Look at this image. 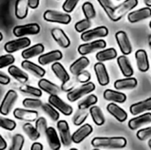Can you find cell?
Instances as JSON below:
<instances>
[{
	"mask_svg": "<svg viewBox=\"0 0 151 150\" xmlns=\"http://www.w3.org/2000/svg\"><path fill=\"white\" fill-rule=\"evenodd\" d=\"M138 81L135 78L126 77L125 79L118 80L114 82V88L118 90H129L136 88Z\"/></svg>",
	"mask_w": 151,
	"mask_h": 150,
	"instance_id": "cell-22",
	"label": "cell"
},
{
	"mask_svg": "<svg viewBox=\"0 0 151 150\" xmlns=\"http://www.w3.org/2000/svg\"><path fill=\"white\" fill-rule=\"evenodd\" d=\"M93 132V127L89 124H85L77 129L72 135V141L78 144L83 141L87 137H88Z\"/></svg>",
	"mask_w": 151,
	"mask_h": 150,
	"instance_id": "cell-14",
	"label": "cell"
},
{
	"mask_svg": "<svg viewBox=\"0 0 151 150\" xmlns=\"http://www.w3.org/2000/svg\"><path fill=\"white\" fill-rule=\"evenodd\" d=\"M0 127L8 131H12L16 127V123L12 119L0 117Z\"/></svg>",
	"mask_w": 151,
	"mask_h": 150,
	"instance_id": "cell-46",
	"label": "cell"
},
{
	"mask_svg": "<svg viewBox=\"0 0 151 150\" xmlns=\"http://www.w3.org/2000/svg\"><path fill=\"white\" fill-rule=\"evenodd\" d=\"M150 122L151 113L147 112V113H144L143 115H141L137 118H134L130 119L128 122V127L131 130H136L144 125L150 124Z\"/></svg>",
	"mask_w": 151,
	"mask_h": 150,
	"instance_id": "cell-23",
	"label": "cell"
},
{
	"mask_svg": "<svg viewBox=\"0 0 151 150\" xmlns=\"http://www.w3.org/2000/svg\"><path fill=\"white\" fill-rule=\"evenodd\" d=\"M137 4H138V0H125L122 4L114 7L111 19L112 21L119 20L128 11H130L134 7H136Z\"/></svg>",
	"mask_w": 151,
	"mask_h": 150,
	"instance_id": "cell-2",
	"label": "cell"
},
{
	"mask_svg": "<svg viewBox=\"0 0 151 150\" xmlns=\"http://www.w3.org/2000/svg\"><path fill=\"white\" fill-rule=\"evenodd\" d=\"M41 28L40 26L36 23H30V24H26V25H20V26H16L12 29V33L16 37H23L25 35H29V34H37L40 32Z\"/></svg>",
	"mask_w": 151,
	"mask_h": 150,
	"instance_id": "cell-5",
	"label": "cell"
},
{
	"mask_svg": "<svg viewBox=\"0 0 151 150\" xmlns=\"http://www.w3.org/2000/svg\"><path fill=\"white\" fill-rule=\"evenodd\" d=\"M13 116L19 120L32 122L38 118V112L35 111H28V110L17 108L13 111Z\"/></svg>",
	"mask_w": 151,
	"mask_h": 150,
	"instance_id": "cell-20",
	"label": "cell"
},
{
	"mask_svg": "<svg viewBox=\"0 0 151 150\" xmlns=\"http://www.w3.org/2000/svg\"><path fill=\"white\" fill-rule=\"evenodd\" d=\"M151 16V9L150 7H144L142 9H139L137 11H131L128 16H127V19L130 23H135L146 19L150 18Z\"/></svg>",
	"mask_w": 151,
	"mask_h": 150,
	"instance_id": "cell-16",
	"label": "cell"
},
{
	"mask_svg": "<svg viewBox=\"0 0 151 150\" xmlns=\"http://www.w3.org/2000/svg\"><path fill=\"white\" fill-rule=\"evenodd\" d=\"M127 141L124 137H96L91 141L95 149H119L127 146Z\"/></svg>",
	"mask_w": 151,
	"mask_h": 150,
	"instance_id": "cell-1",
	"label": "cell"
},
{
	"mask_svg": "<svg viewBox=\"0 0 151 150\" xmlns=\"http://www.w3.org/2000/svg\"><path fill=\"white\" fill-rule=\"evenodd\" d=\"M88 114H89L88 111H87L86 110H79V111L74 115L73 118V125L78 126L82 125L86 121L87 118L88 117Z\"/></svg>",
	"mask_w": 151,
	"mask_h": 150,
	"instance_id": "cell-41",
	"label": "cell"
},
{
	"mask_svg": "<svg viewBox=\"0 0 151 150\" xmlns=\"http://www.w3.org/2000/svg\"><path fill=\"white\" fill-rule=\"evenodd\" d=\"M148 40H149V45L151 46V35H149V38H148Z\"/></svg>",
	"mask_w": 151,
	"mask_h": 150,
	"instance_id": "cell-58",
	"label": "cell"
},
{
	"mask_svg": "<svg viewBox=\"0 0 151 150\" xmlns=\"http://www.w3.org/2000/svg\"><path fill=\"white\" fill-rule=\"evenodd\" d=\"M107 111L113 116L119 122H125L127 118V113L122 109L120 108L119 105H117L116 103H109L106 107Z\"/></svg>",
	"mask_w": 151,
	"mask_h": 150,
	"instance_id": "cell-25",
	"label": "cell"
},
{
	"mask_svg": "<svg viewBox=\"0 0 151 150\" xmlns=\"http://www.w3.org/2000/svg\"><path fill=\"white\" fill-rule=\"evenodd\" d=\"M116 41L118 42V45L120 49V51L123 55L127 56L131 54L132 52V45L130 42V40L125 31H119L115 34Z\"/></svg>",
	"mask_w": 151,
	"mask_h": 150,
	"instance_id": "cell-12",
	"label": "cell"
},
{
	"mask_svg": "<svg viewBox=\"0 0 151 150\" xmlns=\"http://www.w3.org/2000/svg\"><path fill=\"white\" fill-rule=\"evenodd\" d=\"M82 11L88 19H92L96 17V10L92 3L85 2L82 4Z\"/></svg>",
	"mask_w": 151,
	"mask_h": 150,
	"instance_id": "cell-39",
	"label": "cell"
},
{
	"mask_svg": "<svg viewBox=\"0 0 151 150\" xmlns=\"http://www.w3.org/2000/svg\"><path fill=\"white\" fill-rule=\"evenodd\" d=\"M43 19L49 22L60 23L64 25H67L71 22L72 17L66 12H60L54 10H47L43 13Z\"/></svg>",
	"mask_w": 151,
	"mask_h": 150,
	"instance_id": "cell-4",
	"label": "cell"
},
{
	"mask_svg": "<svg viewBox=\"0 0 151 150\" xmlns=\"http://www.w3.org/2000/svg\"><path fill=\"white\" fill-rule=\"evenodd\" d=\"M22 129H23V131L25 132V133L28 136V138L31 141H36V140H38L39 137H40V135H41L39 133V132L36 130V128L35 126H33L29 123L25 124L22 126Z\"/></svg>",
	"mask_w": 151,
	"mask_h": 150,
	"instance_id": "cell-38",
	"label": "cell"
},
{
	"mask_svg": "<svg viewBox=\"0 0 151 150\" xmlns=\"http://www.w3.org/2000/svg\"><path fill=\"white\" fill-rule=\"evenodd\" d=\"M18 99V94L16 91L14 90H9L6 95H4L1 104H0V113L3 115V116H7L13 104L15 103V102L17 101Z\"/></svg>",
	"mask_w": 151,
	"mask_h": 150,
	"instance_id": "cell-8",
	"label": "cell"
},
{
	"mask_svg": "<svg viewBox=\"0 0 151 150\" xmlns=\"http://www.w3.org/2000/svg\"><path fill=\"white\" fill-rule=\"evenodd\" d=\"M7 148V143L6 141H4V139L1 136L0 134V150H4L5 149Z\"/></svg>",
	"mask_w": 151,
	"mask_h": 150,
	"instance_id": "cell-56",
	"label": "cell"
},
{
	"mask_svg": "<svg viewBox=\"0 0 151 150\" xmlns=\"http://www.w3.org/2000/svg\"><path fill=\"white\" fill-rule=\"evenodd\" d=\"M97 1L100 4V5L102 6V8L104 10V11L106 12L107 16L111 19L113 9H114V5H113L111 0H97Z\"/></svg>",
	"mask_w": 151,
	"mask_h": 150,
	"instance_id": "cell-45",
	"label": "cell"
},
{
	"mask_svg": "<svg viewBox=\"0 0 151 150\" xmlns=\"http://www.w3.org/2000/svg\"><path fill=\"white\" fill-rule=\"evenodd\" d=\"M90 27H91V21H90V19H81V20L76 22L74 25L75 30L79 33H82V32L88 30Z\"/></svg>",
	"mask_w": 151,
	"mask_h": 150,
	"instance_id": "cell-44",
	"label": "cell"
},
{
	"mask_svg": "<svg viewBox=\"0 0 151 150\" xmlns=\"http://www.w3.org/2000/svg\"><path fill=\"white\" fill-rule=\"evenodd\" d=\"M118 56V52L114 48H109L103 50L96 55V58L99 62H104V61H109L116 58Z\"/></svg>",
	"mask_w": 151,
	"mask_h": 150,
	"instance_id": "cell-34",
	"label": "cell"
},
{
	"mask_svg": "<svg viewBox=\"0 0 151 150\" xmlns=\"http://www.w3.org/2000/svg\"><path fill=\"white\" fill-rule=\"evenodd\" d=\"M94 71L96 75L97 81L101 86H107L110 83V77L106 70V67L103 64V62H98L95 64Z\"/></svg>",
	"mask_w": 151,
	"mask_h": 150,
	"instance_id": "cell-13",
	"label": "cell"
},
{
	"mask_svg": "<svg viewBox=\"0 0 151 150\" xmlns=\"http://www.w3.org/2000/svg\"><path fill=\"white\" fill-rule=\"evenodd\" d=\"M42 109L43 112H45L52 121H58L59 119V112L50 103H42Z\"/></svg>",
	"mask_w": 151,
	"mask_h": 150,
	"instance_id": "cell-37",
	"label": "cell"
},
{
	"mask_svg": "<svg viewBox=\"0 0 151 150\" xmlns=\"http://www.w3.org/2000/svg\"><path fill=\"white\" fill-rule=\"evenodd\" d=\"M117 62L122 74L125 77H132V75L134 74V69L131 65L129 59L125 55H122L118 57Z\"/></svg>",
	"mask_w": 151,
	"mask_h": 150,
	"instance_id": "cell-26",
	"label": "cell"
},
{
	"mask_svg": "<svg viewBox=\"0 0 151 150\" xmlns=\"http://www.w3.org/2000/svg\"><path fill=\"white\" fill-rule=\"evenodd\" d=\"M108 34H109L108 28L106 27L101 26V27H95L90 30L88 29V30L82 32L81 34V38L84 42H88V41L95 40L97 38L105 37L108 35Z\"/></svg>",
	"mask_w": 151,
	"mask_h": 150,
	"instance_id": "cell-9",
	"label": "cell"
},
{
	"mask_svg": "<svg viewBox=\"0 0 151 150\" xmlns=\"http://www.w3.org/2000/svg\"><path fill=\"white\" fill-rule=\"evenodd\" d=\"M38 87L41 90L50 95H58L60 92V88L58 85L50 82L46 79H41L38 81Z\"/></svg>",
	"mask_w": 151,
	"mask_h": 150,
	"instance_id": "cell-29",
	"label": "cell"
},
{
	"mask_svg": "<svg viewBox=\"0 0 151 150\" xmlns=\"http://www.w3.org/2000/svg\"><path fill=\"white\" fill-rule=\"evenodd\" d=\"M19 90L24 94L31 95H34V96H36V97H40L42 95L41 89H38V88H36L35 87H32V86H29V85H25V84H23V85H21L19 87Z\"/></svg>",
	"mask_w": 151,
	"mask_h": 150,
	"instance_id": "cell-40",
	"label": "cell"
},
{
	"mask_svg": "<svg viewBox=\"0 0 151 150\" xmlns=\"http://www.w3.org/2000/svg\"><path fill=\"white\" fill-rule=\"evenodd\" d=\"M45 135L47 138L48 144L51 150H58L61 148V141L58 135L57 131L53 127H47Z\"/></svg>",
	"mask_w": 151,
	"mask_h": 150,
	"instance_id": "cell-17",
	"label": "cell"
},
{
	"mask_svg": "<svg viewBox=\"0 0 151 150\" xmlns=\"http://www.w3.org/2000/svg\"><path fill=\"white\" fill-rule=\"evenodd\" d=\"M149 148L151 149V139L150 138V141H149Z\"/></svg>",
	"mask_w": 151,
	"mask_h": 150,
	"instance_id": "cell-59",
	"label": "cell"
},
{
	"mask_svg": "<svg viewBox=\"0 0 151 150\" xmlns=\"http://www.w3.org/2000/svg\"><path fill=\"white\" fill-rule=\"evenodd\" d=\"M11 82V79L8 75L4 74V72H0V84L2 85H8Z\"/></svg>",
	"mask_w": 151,
	"mask_h": 150,
	"instance_id": "cell-53",
	"label": "cell"
},
{
	"mask_svg": "<svg viewBox=\"0 0 151 150\" xmlns=\"http://www.w3.org/2000/svg\"><path fill=\"white\" fill-rule=\"evenodd\" d=\"M2 40H3V34L0 32V42H1Z\"/></svg>",
	"mask_w": 151,
	"mask_h": 150,
	"instance_id": "cell-60",
	"label": "cell"
},
{
	"mask_svg": "<svg viewBox=\"0 0 151 150\" xmlns=\"http://www.w3.org/2000/svg\"><path fill=\"white\" fill-rule=\"evenodd\" d=\"M31 43V41L30 39H28L27 37H19L18 39L16 40H12V41H9L7 42L4 46V50L7 52V53H13V52H16L19 50H22V49H25L27 47H28Z\"/></svg>",
	"mask_w": 151,
	"mask_h": 150,
	"instance_id": "cell-6",
	"label": "cell"
},
{
	"mask_svg": "<svg viewBox=\"0 0 151 150\" xmlns=\"http://www.w3.org/2000/svg\"><path fill=\"white\" fill-rule=\"evenodd\" d=\"M73 88H74V83H73V81H71L70 79H69L68 80L62 82V86H61V88L60 89H62L64 92H69Z\"/></svg>",
	"mask_w": 151,
	"mask_h": 150,
	"instance_id": "cell-52",
	"label": "cell"
},
{
	"mask_svg": "<svg viewBox=\"0 0 151 150\" xmlns=\"http://www.w3.org/2000/svg\"><path fill=\"white\" fill-rule=\"evenodd\" d=\"M51 36L54 41L62 48H68L71 44L69 37L61 28L55 27L51 30Z\"/></svg>",
	"mask_w": 151,
	"mask_h": 150,
	"instance_id": "cell-15",
	"label": "cell"
},
{
	"mask_svg": "<svg viewBox=\"0 0 151 150\" xmlns=\"http://www.w3.org/2000/svg\"><path fill=\"white\" fill-rule=\"evenodd\" d=\"M118 1H119V0H118Z\"/></svg>",
	"mask_w": 151,
	"mask_h": 150,
	"instance_id": "cell-61",
	"label": "cell"
},
{
	"mask_svg": "<svg viewBox=\"0 0 151 150\" xmlns=\"http://www.w3.org/2000/svg\"><path fill=\"white\" fill-rule=\"evenodd\" d=\"M135 59H136V64L138 66V69L142 72H146L150 69V62H149V57L148 54L144 50H138L135 52Z\"/></svg>",
	"mask_w": 151,
	"mask_h": 150,
	"instance_id": "cell-21",
	"label": "cell"
},
{
	"mask_svg": "<svg viewBox=\"0 0 151 150\" xmlns=\"http://www.w3.org/2000/svg\"><path fill=\"white\" fill-rule=\"evenodd\" d=\"M79 1L80 0H65V3L63 4V10L66 13L72 12L74 10V8L76 7Z\"/></svg>",
	"mask_w": 151,
	"mask_h": 150,
	"instance_id": "cell-50",
	"label": "cell"
},
{
	"mask_svg": "<svg viewBox=\"0 0 151 150\" xmlns=\"http://www.w3.org/2000/svg\"><path fill=\"white\" fill-rule=\"evenodd\" d=\"M96 89V86L93 82H86L83 83L79 88H73L71 91L67 92V99L70 102H76L77 100L81 99L82 96L91 93Z\"/></svg>",
	"mask_w": 151,
	"mask_h": 150,
	"instance_id": "cell-3",
	"label": "cell"
},
{
	"mask_svg": "<svg viewBox=\"0 0 151 150\" xmlns=\"http://www.w3.org/2000/svg\"><path fill=\"white\" fill-rule=\"evenodd\" d=\"M151 109V98H148L144 101L134 103L130 106V112L132 115H138L146 111H150Z\"/></svg>",
	"mask_w": 151,
	"mask_h": 150,
	"instance_id": "cell-30",
	"label": "cell"
},
{
	"mask_svg": "<svg viewBox=\"0 0 151 150\" xmlns=\"http://www.w3.org/2000/svg\"><path fill=\"white\" fill-rule=\"evenodd\" d=\"M25 142V139L21 134H16L12 138V146L10 148L11 150H21Z\"/></svg>",
	"mask_w": 151,
	"mask_h": 150,
	"instance_id": "cell-43",
	"label": "cell"
},
{
	"mask_svg": "<svg viewBox=\"0 0 151 150\" xmlns=\"http://www.w3.org/2000/svg\"><path fill=\"white\" fill-rule=\"evenodd\" d=\"M44 51V46L42 43L35 44L31 47L28 46V48H25L24 50L21 52V57L24 59H29L34 57H36L40 54H42Z\"/></svg>",
	"mask_w": 151,
	"mask_h": 150,
	"instance_id": "cell-27",
	"label": "cell"
},
{
	"mask_svg": "<svg viewBox=\"0 0 151 150\" xmlns=\"http://www.w3.org/2000/svg\"><path fill=\"white\" fill-rule=\"evenodd\" d=\"M106 47V42L104 40H96L90 42L81 44L78 47V52L82 55H88L99 50H103Z\"/></svg>",
	"mask_w": 151,
	"mask_h": 150,
	"instance_id": "cell-10",
	"label": "cell"
},
{
	"mask_svg": "<svg viewBox=\"0 0 151 150\" xmlns=\"http://www.w3.org/2000/svg\"><path fill=\"white\" fill-rule=\"evenodd\" d=\"M43 146L39 142H34L31 146V150H42Z\"/></svg>",
	"mask_w": 151,
	"mask_h": 150,
	"instance_id": "cell-55",
	"label": "cell"
},
{
	"mask_svg": "<svg viewBox=\"0 0 151 150\" xmlns=\"http://www.w3.org/2000/svg\"><path fill=\"white\" fill-rule=\"evenodd\" d=\"M27 0H17L15 3V16L19 19H23L27 16Z\"/></svg>",
	"mask_w": 151,
	"mask_h": 150,
	"instance_id": "cell-33",
	"label": "cell"
},
{
	"mask_svg": "<svg viewBox=\"0 0 151 150\" xmlns=\"http://www.w3.org/2000/svg\"><path fill=\"white\" fill-rule=\"evenodd\" d=\"M77 80L81 83H86V82H88L91 79V74L89 72L86 71L85 69L82 70L81 72H79L77 75Z\"/></svg>",
	"mask_w": 151,
	"mask_h": 150,
	"instance_id": "cell-51",
	"label": "cell"
},
{
	"mask_svg": "<svg viewBox=\"0 0 151 150\" xmlns=\"http://www.w3.org/2000/svg\"><path fill=\"white\" fill-rule=\"evenodd\" d=\"M15 62V58L12 54H6L0 57V69L12 65Z\"/></svg>",
	"mask_w": 151,
	"mask_h": 150,
	"instance_id": "cell-47",
	"label": "cell"
},
{
	"mask_svg": "<svg viewBox=\"0 0 151 150\" xmlns=\"http://www.w3.org/2000/svg\"><path fill=\"white\" fill-rule=\"evenodd\" d=\"M48 101L50 104H51L56 110L59 111L65 116H70L73 114V107L65 103L58 95H50Z\"/></svg>",
	"mask_w": 151,
	"mask_h": 150,
	"instance_id": "cell-7",
	"label": "cell"
},
{
	"mask_svg": "<svg viewBox=\"0 0 151 150\" xmlns=\"http://www.w3.org/2000/svg\"><path fill=\"white\" fill-rule=\"evenodd\" d=\"M51 70L54 72V74L56 75V77L61 80L62 82L66 81L70 79V76L68 74V72H66L65 68L58 62H54L51 65Z\"/></svg>",
	"mask_w": 151,
	"mask_h": 150,
	"instance_id": "cell-32",
	"label": "cell"
},
{
	"mask_svg": "<svg viewBox=\"0 0 151 150\" xmlns=\"http://www.w3.org/2000/svg\"><path fill=\"white\" fill-rule=\"evenodd\" d=\"M35 128L36 130L39 132L40 134H45L46 129H47V121L45 119V118L41 117L38 118V119H35Z\"/></svg>",
	"mask_w": 151,
	"mask_h": 150,
	"instance_id": "cell-48",
	"label": "cell"
},
{
	"mask_svg": "<svg viewBox=\"0 0 151 150\" xmlns=\"http://www.w3.org/2000/svg\"><path fill=\"white\" fill-rule=\"evenodd\" d=\"M62 57H63L62 52L58 50H55L47 52L45 54H42L38 57V63L42 65H49L56 61H59Z\"/></svg>",
	"mask_w": 151,
	"mask_h": 150,
	"instance_id": "cell-19",
	"label": "cell"
},
{
	"mask_svg": "<svg viewBox=\"0 0 151 150\" xmlns=\"http://www.w3.org/2000/svg\"><path fill=\"white\" fill-rule=\"evenodd\" d=\"M39 3L40 0H27L28 7H30L31 9H36L39 6Z\"/></svg>",
	"mask_w": 151,
	"mask_h": 150,
	"instance_id": "cell-54",
	"label": "cell"
},
{
	"mask_svg": "<svg viewBox=\"0 0 151 150\" xmlns=\"http://www.w3.org/2000/svg\"><path fill=\"white\" fill-rule=\"evenodd\" d=\"M136 137L142 141H145L147 140H149L151 137V127L149 126L147 128H144V129H142L140 131L137 132L136 133Z\"/></svg>",
	"mask_w": 151,
	"mask_h": 150,
	"instance_id": "cell-49",
	"label": "cell"
},
{
	"mask_svg": "<svg viewBox=\"0 0 151 150\" xmlns=\"http://www.w3.org/2000/svg\"><path fill=\"white\" fill-rule=\"evenodd\" d=\"M98 99L96 95H88L84 100L78 103V109L79 110H87L90 108L92 105H95L97 103Z\"/></svg>",
	"mask_w": 151,
	"mask_h": 150,
	"instance_id": "cell-36",
	"label": "cell"
},
{
	"mask_svg": "<svg viewBox=\"0 0 151 150\" xmlns=\"http://www.w3.org/2000/svg\"><path fill=\"white\" fill-rule=\"evenodd\" d=\"M21 67L27 71L28 72L32 73L34 76L37 77V78H42L45 73H46V71L45 69H43L42 66L31 62V61H28L27 59H25L24 61H22L21 63Z\"/></svg>",
	"mask_w": 151,
	"mask_h": 150,
	"instance_id": "cell-18",
	"label": "cell"
},
{
	"mask_svg": "<svg viewBox=\"0 0 151 150\" xmlns=\"http://www.w3.org/2000/svg\"><path fill=\"white\" fill-rule=\"evenodd\" d=\"M57 128L58 131L59 132L61 143L65 147L70 146L73 141H72V135L70 133V127L68 126V123L65 120H59L57 123Z\"/></svg>",
	"mask_w": 151,
	"mask_h": 150,
	"instance_id": "cell-11",
	"label": "cell"
},
{
	"mask_svg": "<svg viewBox=\"0 0 151 150\" xmlns=\"http://www.w3.org/2000/svg\"><path fill=\"white\" fill-rule=\"evenodd\" d=\"M104 98L116 103H123L127 101V95L124 93L112 89H106L104 92Z\"/></svg>",
	"mask_w": 151,
	"mask_h": 150,
	"instance_id": "cell-24",
	"label": "cell"
},
{
	"mask_svg": "<svg viewBox=\"0 0 151 150\" xmlns=\"http://www.w3.org/2000/svg\"><path fill=\"white\" fill-rule=\"evenodd\" d=\"M89 114L92 118V120L93 122L98 126H101L104 124L105 122V118H104V115L102 111V110L98 107V106H91L90 107V110H89Z\"/></svg>",
	"mask_w": 151,
	"mask_h": 150,
	"instance_id": "cell-35",
	"label": "cell"
},
{
	"mask_svg": "<svg viewBox=\"0 0 151 150\" xmlns=\"http://www.w3.org/2000/svg\"><path fill=\"white\" fill-rule=\"evenodd\" d=\"M22 104L27 109H38L42 106V102L39 99H33V98H26L22 101Z\"/></svg>",
	"mask_w": 151,
	"mask_h": 150,
	"instance_id": "cell-42",
	"label": "cell"
},
{
	"mask_svg": "<svg viewBox=\"0 0 151 150\" xmlns=\"http://www.w3.org/2000/svg\"><path fill=\"white\" fill-rule=\"evenodd\" d=\"M90 64V61L88 57H86L85 56L81 57L80 58H78L77 60H75L71 65H70V72L73 75H77L79 72H81L82 70H84L85 68H87Z\"/></svg>",
	"mask_w": 151,
	"mask_h": 150,
	"instance_id": "cell-28",
	"label": "cell"
},
{
	"mask_svg": "<svg viewBox=\"0 0 151 150\" xmlns=\"http://www.w3.org/2000/svg\"><path fill=\"white\" fill-rule=\"evenodd\" d=\"M144 3L147 6H149V7L151 6V0H144Z\"/></svg>",
	"mask_w": 151,
	"mask_h": 150,
	"instance_id": "cell-57",
	"label": "cell"
},
{
	"mask_svg": "<svg viewBox=\"0 0 151 150\" xmlns=\"http://www.w3.org/2000/svg\"><path fill=\"white\" fill-rule=\"evenodd\" d=\"M8 72L12 78H14L16 80H18L20 83H25L28 80V75L16 65H9Z\"/></svg>",
	"mask_w": 151,
	"mask_h": 150,
	"instance_id": "cell-31",
	"label": "cell"
}]
</instances>
